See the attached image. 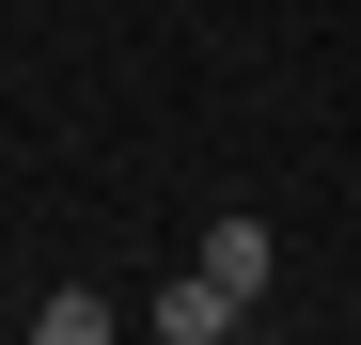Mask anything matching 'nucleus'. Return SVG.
I'll return each mask as SVG.
<instances>
[{"mask_svg":"<svg viewBox=\"0 0 361 345\" xmlns=\"http://www.w3.org/2000/svg\"><path fill=\"white\" fill-rule=\"evenodd\" d=\"M142 314H157V330H173V345H220V330H235V314H252V299H220V282H204V267H189V282H173V299H142Z\"/></svg>","mask_w":361,"mask_h":345,"instance_id":"2","label":"nucleus"},{"mask_svg":"<svg viewBox=\"0 0 361 345\" xmlns=\"http://www.w3.org/2000/svg\"><path fill=\"white\" fill-rule=\"evenodd\" d=\"M204 282L220 299H267V220H204Z\"/></svg>","mask_w":361,"mask_h":345,"instance_id":"1","label":"nucleus"}]
</instances>
